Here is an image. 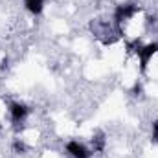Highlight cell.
<instances>
[{
  "label": "cell",
  "mask_w": 158,
  "mask_h": 158,
  "mask_svg": "<svg viewBox=\"0 0 158 158\" xmlns=\"http://www.w3.org/2000/svg\"><path fill=\"white\" fill-rule=\"evenodd\" d=\"M7 112H9L11 123H13L15 127H20L22 123H26L28 114H30V109H28L24 103H20V101H13V103H9Z\"/></svg>",
  "instance_id": "obj_1"
},
{
  "label": "cell",
  "mask_w": 158,
  "mask_h": 158,
  "mask_svg": "<svg viewBox=\"0 0 158 158\" xmlns=\"http://www.w3.org/2000/svg\"><path fill=\"white\" fill-rule=\"evenodd\" d=\"M66 153L72 158H90L92 156V147H88L86 143L79 142V140H70L66 143Z\"/></svg>",
  "instance_id": "obj_2"
},
{
  "label": "cell",
  "mask_w": 158,
  "mask_h": 158,
  "mask_svg": "<svg viewBox=\"0 0 158 158\" xmlns=\"http://www.w3.org/2000/svg\"><path fill=\"white\" fill-rule=\"evenodd\" d=\"M24 6L31 15H40L44 7V0H24Z\"/></svg>",
  "instance_id": "obj_3"
},
{
  "label": "cell",
  "mask_w": 158,
  "mask_h": 158,
  "mask_svg": "<svg viewBox=\"0 0 158 158\" xmlns=\"http://www.w3.org/2000/svg\"><path fill=\"white\" fill-rule=\"evenodd\" d=\"M151 140H153V143H158V119L153 121V125H151Z\"/></svg>",
  "instance_id": "obj_4"
}]
</instances>
